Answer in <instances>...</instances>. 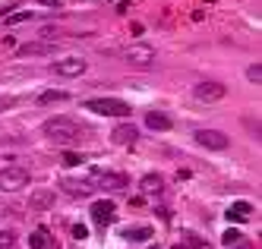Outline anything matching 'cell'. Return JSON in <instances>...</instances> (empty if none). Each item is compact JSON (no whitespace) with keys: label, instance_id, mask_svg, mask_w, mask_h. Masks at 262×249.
Listing matches in <instances>:
<instances>
[{"label":"cell","instance_id":"11","mask_svg":"<svg viewBox=\"0 0 262 249\" xmlns=\"http://www.w3.org/2000/svg\"><path fill=\"white\" fill-rule=\"evenodd\" d=\"M145 126L155 129V132H167V129L174 126V120L167 117V114H161V110H148V114H145Z\"/></svg>","mask_w":262,"mask_h":249},{"label":"cell","instance_id":"22","mask_svg":"<svg viewBox=\"0 0 262 249\" xmlns=\"http://www.w3.org/2000/svg\"><path fill=\"white\" fill-rule=\"evenodd\" d=\"M183 240H186V243H190L193 249H209V243H202V240H199L196 234H183Z\"/></svg>","mask_w":262,"mask_h":249},{"label":"cell","instance_id":"8","mask_svg":"<svg viewBox=\"0 0 262 249\" xmlns=\"http://www.w3.org/2000/svg\"><path fill=\"white\" fill-rule=\"evenodd\" d=\"M129 177L126 174H95V180H92V186L104 189V193H114V189H126Z\"/></svg>","mask_w":262,"mask_h":249},{"label":"cell","instance_id":"15","mask_svg":"<svg viewBox=\"0 0 262 249\" xmlns=\"http://www.w3.org/2000/svg\"><path fill=\"white\" fill-rule=\"evenodd\" d=\"M152 227H129V231H123V240L129 243H145V240H152Z\"/></svg>","mask_w":262,"mask_h":249},{"label":"cell","instance_id":"25","mask_svg":"<svg viewBox=\"0 0 262 249\" xmlns=\"http://www.w3.org/2000/svg\"><path fill=\"white\" fill-rule=\"evenodd\" d=\"M237 240H240L237 231H228V234H224V246H231V243H237Z\"/></svg>","mask_w":262,"mask_h":249},{"label":"cell","instance_id":"20","mask_svg":"<svg viewBox=\"0 0 262 249\" xmlns=\"http://www.w3.org/2000/svg\"><path fill=\"white\" fill-rule=\"evenodd\" d=\"M13 243H16L13 231H0V249H13Z\"/></svg>","mask_w":262,"mask_h":249},{"label":"cell","instance_id":"14","mask_svg":"<svg viewBox=\"0 0 262 249\" xmlns=\"http://www.w3.org/2000/svg\"><path fill=\"white\" fill-rule=\"evenodd\" d=\"M29 246H32V249H51V246H54L51 231H48V227H38V231H32V234H29Z\"/></svg>","mask_w":262,"mask_h":249},{"label":"cell","instance_id":"28","mask_svg":"<svg viewBox=\"0 0 262 249\" xmlns=\"http://www.w3.org/2000/svg\"><path fill=\"white\" fill-rule=\"evenodd\" d=\"M152 249H158V246H152Z\"/></svg>","mask_w":262,"mask_h":249},{"label":"cell","instance_id":"9","mask_svg":"<svg viewBox=\"0 0 262 249\" xmlns=\"http://www.w3.org/2000/svg\"><path fill=\"white\" fill-rule=\"evenodd\" d=\"M126 63L129 66H152L155 63V51L145 48V44H136V48L126 51Z\"/></svg>","mask_w":262,"mask_h":249},{"label":"cell","instance_id":"10","mask_svg":"<svg viewBox=\"0 0 262 249\" xmlns=\"http://www.w3.org/2000/svg\"><path fill=\"white\" fill-rule=\"evenodd\" d=\"M111 139H114L117 145H133V142L139 139V129H136V126H129V123L114 126V129H111Z\"/></svg>","mask_w":262,"mask_h":249},{"label":"cell","instance_id":"18","mask_svg":"<svg viewBox=\"0 0 262 249\" xmlns=\"http://www.w3.org/2000/svg\"><path fill=\"white\" fill-rule=\"evenodd\" d=\"M161 186H164V180H161L158 174L142 177V189H145V193H161Z\"/></svg>","mask_w":262,"mask_h":249},{"label":"cell","instance_id":"12","mask_svg":"<svg viewBox=\"0 0 262 249\" xmlns=\"http://www.w3.org/2000/svg\"><path fill=\"white\" fill-rule=\"evenodd\" d=\"M114 215H117L114 202H92V218H95L98 224H111Z\"/></svg>","mask_w":262,"mask_h":249},{"label":"cell","instance_id":"1","mask_svg":"<svg viewBox=\"0 0 262 249\" xmlns=\"http://www.w3.org/2000/svg\"><path fill=\"white\" fill-rule=\"evenodd\" d=\"M41 129H45V136L57 145H73L79 139V123H73L70 117H51Z\"/></svg>","mask_w":262,"mask_h":249},{"label":"cell","instance_id":"7","mask_svg":"<svg viewBox=\"0 0 262 249\" xmlns=\"http://www.w3.org/2000/svg\"><path fill=\"white\" fill-rule=\"evenodd\" d=\"M60 189L67 196H73V199H89L92 193H95L92 180H76V177H60Z\"/></svg>","mask_w":262,"mask_h":249},{"label":"cell","instance_id":"24","mask_svg":"<svg viewBox=\"0 0 262 249\" xmlns=\"http://www.w3.org/2000/svg\"><path fill=\"white\" fill-rule=\"evenodd\" d=\"M73 237H76V240H85V237H89V231H85L82 224H76V227H73Z\"/></svg>","mask_w":262,"mask_h":249},{"label":"cell","instance_id":"6","mask_svg":"<svg viewBox=\"0 0 262 249\" xmlns=\"http://www.w3.org/2000/svg\"><path fill=\"white\" fill-rule=\"evenodd\" d=\"M85 70H89V63L82 57H67V60H54L51 63V73L54 76H67V79H76V76H82Z\"/></svg>","mask_w":262,"mask_h":249},{"label":"cell","instance_id":"21","mask_svg":"<svg viewBox=\"0 0 262 249\" xmlns=\"http://www.w3.org/2000/svg\"><path fill=\"white\" fill-rule=\"evenodd\" d=\"M247 79H250V82H256V85H259V79H262V66H259V63H253V66H250V70H247Z\"/></svg>","mask_w":262,"mask_h":249},{"label":"cell","instance_id":"27","mask_svg":"<svg viewBox=\"0 0 262 249\" xmlns=\"http://www.w3.org/2000/svg\"><path fill=\"white\" fill-rule=\"evenodd\" d=\"M240 249H250V246H240Z\"/></svg>","mask_w":262,"mask_h":249},{"label":"cell","instance_id":"5","mask_svg":"<svg viewBox=\"0 0 262 249\" xmlns=\"http://www.w3.org/2000/svg\"><path fill=\"white\" fill-rule=\"evenodd\" d=\"M29 186V170L26 167H4L0 170V189L4 193H19Z\"/></svg>","mask_w":262,"mask_h":249},{"label":"cell","instance_id":"4","mask_svg":"<svg viewBox=\"0 0 262 249\" xmlns=\"http://www.w3.org/2000/svg\"><path fill=\"white\" fill-rule=\"evenodd\" d=\"M224 95H228V88H224L221 82H212V79L193 85V98L199 104H218V101H224Z\"/></svg>","mask_w":262,"mask_h":249},{"label":"cell","instance_id":"3","mask_svg":"<svg viewBox=\"0 0 262 249\" xmlns=\"http://www.w3.org/2000/svg\"><path fill=\"white\" fill-rule=\"evenodd\" d=\"M193 139H196V145H202L205 151H228V148H231V139L224 136L221 129H196Z\"/></svg>","mask_w":262,"mask_h":249},{"label":"cell","instance_id":"26","mask_svg":"<svg viewBox=\"0 0 262 249\" xmlns=\"http://www.w3.org/2000/svg\"><path fill=\"white\" fill-rule=\"evenodd\" d=\"M23 19H32V13H13L7 22H23Z\"/></svg>","mask_w":262,"mask_h":249},{"label":"cell","instance_id":"17","mask_svg":"<svg viewBox=\"0 0 262 249\" xmlns=\"http://www.w3.org/2000/svg\"><path fill=\"white\" fill-rule=\"evenodd\" d=\"M54 205V196L48 193V189H38V193L32 196V208H38V212H45V208Z\"/></svg>","mask_w":262,"mask_h":249},{"label":"cell","instance_id":"19","mask_svg":"<svg viewBox=\"0 0 262 249\" xmlns=\"http://www.w3.org/2000/svg\"><path fill=\"white\" fill-rule=\"evenodd\" d=\"M45 51H51L48 44H23L19 51H16V57H38V54H45Z\"/></svg>","mask_w":262,"mask_h":249},{"label":"cell","instance_id":"2","mask_svg":"<svg viewBox=\"0 0 262 249\" xmlns=\"http://www.w3.org/2000/svg\"><path fill=\"white\" fill-rule=\"evenodd\" d=\"M92 114H101V117H129V104L117 101V98H89L82 101Z\"/></svg>","mask_w":262,"mask_h":249},{"label":"cell","instance_id":"13","mask_svg":"<svg viewBox=\"0 0 262 249\" xmlns=\"http://www.w3.org/2000/svg\"><path fill=\"white\" fill-rule=\"evenodd\" d=\"M60 101H70V92H63V88H48V92H41L38 98H35V104H38V107L60 104Z\"/></svg>","mask_w":262,"mask_h":249},{"label":"cell","instance_id":"16","mask_svg":"<svg viewBox=\"0 0 262 249\" xmlns=\"http://www.w3.org/2000/svg\"><path fill=\"white\" fill-rule=\"evenodd\" d=\"M250 212H253V205H250V202H234V205L228 208V218H231V221H243Z\"/></svg>","mask_w":262,"mask_h":249},{"label":"cell","instance_id":"23","mask_svg":"<svg viewBox=\"0 0 262 249\" xmlns=\"http://www.w3.org/2000/svg\"><path fill=\"white\" fill-rule=\"evenodd\" d=\"M63 164H67V167H76V164H82V155H76V151H67V155H63Z\"/></svg>","mask_w":262,"mask_h":249}]
</instances>
